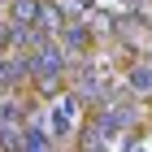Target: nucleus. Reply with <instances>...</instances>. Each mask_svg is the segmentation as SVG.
I'll use <instances>...</instances> for the list:
<instances>
[{
	"instance_id": "f257e3e1",
	"label": "nucleus",
	"mask_w": 152,
	"mask_h": 152,
	"mask_svg": "<svg viewBox=\"0 0 152 152\" xmlns=\"http://www.w3.org/2000/svg\"><path fill=\"white\" fill-rule=\"evenodd\" d=\"M74 117H78V96H65L52 104V130L57 135H70L74 130Z\"/></svg>"
},
{
	"instance_id": "f03ea898",
	"label": "nucleus",
	"mask_w": 152,
	"mask_h": 152,
	"mask_svg": "<svg viewBox=\"0 0 152 152\" xmlns=\"http://www.w3.org/2000/svg\"><path fill=\"white\" fill-rule=\"evenodd\" d=\"M35 70L39 74H57L61 70V48H39L35 52Z\"/></svg>"
},
{
	"instance_id": "7ed1b4c3",
	"label": "nucleus",
	"mask_w": 152,
	"mask_h": 152,
	"mask_svg": "<svg viewBox=\"0 0 152 152\" xmlns=\"http://www.w3.org/2000/svg\"><path fill=\"white\" fill-rule=\"evenodd\" d=\"M26 74V65L22 61H4V65H0V87H9V83H18Z\"/></svg>"
},
{
	"instance_id": "20e7f679",
	"label": "nucleus",
	"mask_w": 152,
	"mask_h": 152,
	"mask_svg": "<svg viewBox=\"0 0 152 152\" xmlns=\"http://www.w3.org/2000/svg\"><path fill=\"white\" fill-rule=\"evenodd\" d=\"M35 13H39V0H18V4H13V18H18V22H31Z\"/></svg>"
},
{
	"instance_id": "39448f33",
	"label": "nucleus",
	"mask_w": 152,
	"mask_h": 152,
	"mask_svg": "<svg viewBox=\"0 0 152 152\" xmlns=\"http://www.w3.org/2000/svg\"><path fill=\"white\" fill-rule=\"evenodd\" d=\"M26 143H31V148H48V135L39 126H31V130H26Z\"/></svg>"
},
{
	"instance_id": "423d86ee",
	"label": "nucleus",
	"mask_w": 152,
	"mask_h": 152,
	"mask_svg": "<svg viewBox=\"0 0 152 152\" xmlns=\"http://www.w3.org/2000/svg\"><path fill=\"white\" fill-rule=\"evenodd\" d=\"M135 87H152V70H135Z\"/></svg>"
}]
</instances>
